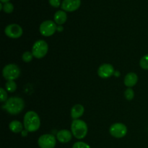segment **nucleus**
<instances>
[{"label": "nucleus", "instance_id": "obj_1", "mask_svg": "<svg viewBox=\"0 0 148 148\" xmlns=\"http://www.w3.org/2000/svg\"><path fill=\"white\" fill-rule=\"evenodd\" d=\"M23 125L26 131L34 132L39 130L40 127V119L37 113L33 111H29L25 114Z\"/></svg>", "mask_w": 148, "mask_h": 148}, {"label": "nucleus", "instance_id": "obj_2", "mask_svg": "<svg viewBox=\"0 0 148 148\" xmlns=\"http://www.w3.org/2000/svg\"><path fill=\"white\" fill-rule=\"evenodd\" d=\"M4 108L11 115H17L23 111L25 102L20 97H11L8 98L4 104Z\"/></svg>", "mask_w": 148, "mask_h": 148}, {"label": "nucleus", "instance_id": "obj_3", "mask_svg": "<svg viewBox=\"0 0 148 148\" xmlns=\"http://www.w3.org/2000/svg\"><path fill=\"white\" fill-rule=\"evenodd\" d=\"M71 131L75 138L82 140L85 138L88 134V125L82 120L75 119L71 124Z\"/></svg>", "mask_w": 148, "mask_h": 148}, {"label": "nucleus", "instance_id": "obj_4", "mask_svg": "<svg viewBox=\"0 0 148 148\" xmlns=\"http://www.w3.org/2000/svg\"><path fill=\"white\" fill-rule=\"evenodd\" d=\"M48 50V43L43 40H38L33 44L32 48V53L36 59H42L47 54Z\"/></svg>", "mask_w": 148, "mask_h": 148}, {"label": "nucleus", "instance_id": "obj_5", "mask_svg": "<svg viewBox=\"0 0 148 148\" xmlns=\"http://www.w3.org/2000/svg\"><path fill=\"white\" fill-rule=\"evenodd\" d=\"M3 77L7 80H14L20 75V69L14 64H9L2 69Z\"/></svg>", "mask_w": 148, "mask_h": 148}, {"label": "nucleus", "instance_id": "obj_6", "mask_svg": "<svg viewBox=\"0 0 148 148\" xmlns=\"http://www.w3.org/2000/svg\"><path fill=\"white\" fill-rule=\"evenodd\" d=\"M39 30L42 36L45 37H49L53 36L57 30V26L56 23L52 20H46L40 24Z\"/></svg>", "mask_w": 148, "mask_h": 148}, {"label": "nucleus", "instance_id": "obj_7", "mask_svg": "<svg viewBox=\"0 0 148 148\" xmlns=\"http://www.w3.org/2000/svg\"><path fill=\"white\" fill-rule=\"evenodd\" d=\"M56 144V137L51 134H43L38 140L40 148H54Z\"/></svg>", "mask_w": 148, "mask_h": 148}, {"label": "nucleus", "instance_id": "obj_8", "mask_svg": "<svg viewBox=\"0 0 148 148\" xmlns=\"http://www.w3.org/2000/svg\"><path fill=\"white\" fill-rule=\"evenodd\" d=\"M109 132L110 134L115 138H122L127 134V127L122 123H115L111 126Z\"/></svg>", "mask_w": 148, "mask_h": 148}, {"label": "nucleus", "instance_id": "obj_9", "mask_svg": "<svg viewBox=\"0 0 148 148\" xmlns=\"http://www.w3.org/2000/svg\"><path fill=\"white\" fill-rule=\"evenodd\" d=\"M4 33L11 38H18L21 37L23 33V28L17 24L8 25L4 29Z\"/></svg>", "mask_w": 148, "mask_h": 148}, {"label": "nucleus", "instance_id": "obj_10", "mask_svg": "<svg viewBox=\"0 0 148 148\" xmlns=\"http://www.w3.org/2000/svg\"><path fill=\"white\" fill-rule=\"evenodd\" d=\"M115 73L114 66L110 64H103L101 65L98 69V75L100 77L103 78H108L112 76Z\"/></svg>", "mask_w": 148, "mask_h": 148}, {"label": "nucleus", "instance_id": "obj_11", "mask_svg": "<svg viewBox=\"0 0 148 148\" xmlns=\"http://www.w3.org/2000/svg\"><path fill=\"white\" fill-rule=\"evenodd\" d=\"M81 5V0H63L61 7L64 11L74 12L78 10Z\"/></svg>", "mask_w": 148, "mask_h": 148}, {"label": "nucleus", "instance_id": "obj_12", "mask_svg": "<svg viewBox=\"0 0 148 148\" xmlns=\"http://www.w3.org/2000/svg\"><path fill=\"white\" fill-rule=\"evenodd\" d=\"M72 132H69L67 130H60L56 134V140L61 143H67L72 140Z\"/></svg>", "mask_w": 148, "mask_h": 148}, {"label": "nucleus", "instance_id": "obj_13", "mask_svg": "<svg viewBox=\"0 0 148 148\" xmlns=\"http://www.w3.org/2000/svg\"><path fill=\"white\" fill-rule=\"evenodd\" d=\"M138 82V76L134 72H130L124 77V85L128 88H132Z\"/></svg>", "mask_w": 148, "mask_h": 148}, {"label": "nucleus", "instance_id": "obj_14", "mask_svg": "<svg viewBox=\"0 0 148 148\" xmlns=\"http://www.w3.org/2000/svg\"><path fill=\"white\" fill-rule=\"evenodd\" d=\"M85 111V108H84L83 106L81 104H76L71 109V117L75 119H79L84 114Z\"/></svg>", "mask_w": 148, "mask_h": 148}, {"label": "nucleus", "instance_id": "obj_15", "mask_svg": "<svg viewBox=\"0 0 148 148\" xmlns=\"http://www.w3.org/2000/svg\"><path fill=\"white\" fill-rule=\"evenodd\" d=\"M53 19H54V22L56 23V24H58L59 25H62L66 23L67 15H66V12L64 11L59 10V11L55 13Z\"/></svg>", "mask_w": 148, "mask_h": 148}, {"label": "nucleus", "instance_id": "obj_16", "mask_svg": "<svg viewBox=\"0 0 148 148\" xmlns=\"http://www.w3.org/2000/svg\"><path fill=\"white\" fill-rule=\"evenodd\" d=\"M23 126L22 122L17 120H14V121H11L9 124V128H10V131L12 132L13 133L15 134H18V133H21L23 131Z\"/></svg>", "mask_w": 148, "mask_h": 148}, {"label": "nucleus", "instance_id": "obj_17", "mask_svg": "<svg viewBox=\"0 0 148 148\" xmlns=\"http://www.w3.org/2000/svg\"><path fill=\"white\" fill-rule=\"evenodd\" d=\"M6 90L10 92H14L17 90V84L14 80H7L5 84Z\"/></svg>", "mask_w": 148, "mask_h": 148}, {"label": "nucleus", "instance_id": "obj_18", "mask_svg": "<svg viewBox=\"0 0 148 148\" xmlns=\"http://www.w3.org/2000/svg\"><path fill=\"white\" fill-rule=\"evenodd\" d=\"M140 65L142 69L148 70V54L145 55L141 58L140 61Z\"/></svg>", "mask_w": 148, "mask_h": 148}, {"label": "nucleus", "instance_id": "obj_19", "mask_svg": "<svg viewBox=\"0 0 148 148\" xmlns=\"http://www.w3.org/2000/svg\"><path fill=\"white\" fill-rule=\"evenodd\" d=\"M13 10H14V6L12 3L7 2L3 4V11L5 13L10 14V13L12 12Z\"/></svg>", "mask_w": 148, "mask_h": 148}, {"label": "nucleus", "instance_id": "obj_20", "mask_svg": "<svg viewBox=\"0 0 148 148\" xmlns=\"http://www.w3.org/2000/svg\"><path fill=\"white\" fill-rule=\"evenodd\" d=\"M124 96L127 101H131L134 98V90L132 89V88H128L124 92Z\"/></svg>", "mask_w": 148, "mask_h": 148}, {"label": "nucleus", "instance_id": "obj_21", "mask_svg": "<svg viewBox=\"0 0 148 148\" xmlns=\"http://www.w3.org/2000/svg\"><path fill=\"white\" fill-rule=\"evenodd\" d=\"M33 57H34V56H33L32 52L25 51L23 53V56H22V59H23L25 62H27H27H31Z\"/></svg>", "mask_w": 148, "mask_h": 148}, {"label": "nucleus", "instance_id": "obj_22", "mask_svg": "<svg viewBox=\"0 0 148 148\" xmlns=\"http://www.w3.org/2000/svg\"><path fill=\"white\" fill-rule=\"evenodd\" d=\"M72 148H91L90 146L84 142H77L72 146Z\"/></svg>", "mask_w": 148, "mask_h": 148}, {"label": "nucleus", "instance_id": "obj_23", "mask_svg": "<svg viewBox=\"0 0 148 148\" xmlns=\"http://www.w3.org/2000/svg\"><path fill=\"white\" fill-rule=\"evenodd\" d=\"M0 92H1V98H0V101L1 103H4L7 101V93L6 92V90H4L3 88H1L0 89Z\"/></svg>", "mask_w": 148, "mask_h": 148}, {"label": "nucleus", "instance_id": "obj_24", "mask_svg": "<svg viewBox=\"0 0 148 148\" xmlns=\"http://www.w3.org/2000/svg\"><path fill=\"white\" fill-rule=\"evenodd\" d=\"M49 4L52 6V7L57 8L60 6L61 0H49Z\"/></svg>", "mask_w": 148, "mask_h": 148}, {"label": "nucleus", "instance_id": "obj_25", "mask_svg": "<svg viewBox=\"0 0 148 148\" xmlns=\"http://www.w3.org/2000/svg\"><path fill=\"white\" fill-rule=\"evenodd\" d=\"M27 132H28L27 131H26V130H25V131H23L22 132V135L23 136V137H25V136H27Z\"/></svg>", "mask_w": 148, "mask_h": 148}, {"label": "nucleus", "instance_id": "obj_26", "mask_svg": "<svg viewBox=\"0 0 148 148\" xmlns=\"http://www.w3.org/2000/svg\"><path fill=\"white\" fill-rule=\"evenodd\" d=\"M57 30L58 31H62V30H63V27H62V25H59L57 27Z\"/></svg>", "mask_w": 148, "mask_h": 148}, {"label": "nucleus", "instance_id": "obj_27", "mask_svg": "<svg viewBox=\"0 0 148 148\" xmlns=\"http://www.w3.org/2000/svg\"><path fill=\"white\" fill-rule=\"evenodd\" d=\"M0 1H1V3H7V2H9V1H10V0H0Z\"/></svg>", "mask_w": 148, "mask_h": 148}]
</instances>
